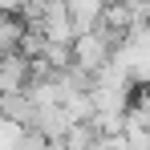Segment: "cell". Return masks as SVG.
<instances>
[{
    "label": "cell",
    "mask_w": 150,
    "mask_h": 150,
    "mask_svg": "<svg viewBox=\"0 0 150 150\" xmlns=\"http://www.w3.org/2000/svg\"><path fill=\"white\" fill-rule=\"evenodd\" d=\"M114 49H118V41H114L101 25L85 28V33L73 37V65H81L85 73H98V69H105V65L114 61Z\"/></svg>",
    "instance_id": "1"
},
{
    "label": "cell",
    "mask_w": 150,
    "mask_h": 150,
    "mask_svg": "<svg viewBox=\"0 0 150 150\" xmlns=\"http://www.w3.org/2000/svg\"><path fill=\"white\" fill-rule=\"evenodd\" d=\"M65 4H69V12H73L77 33L98 28V25H101V16H105V0H65Z\"/></svg>",
    "instance_id": "2"
}]
</instances>
